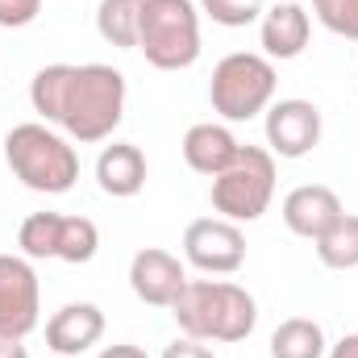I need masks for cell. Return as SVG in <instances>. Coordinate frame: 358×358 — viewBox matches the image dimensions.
<instances>
[{"instance_id":"cell-7","label":"cell","mask_w":358,"mask_h":358,"mask_svg":"<svg viewBox=\"0 0 358 358\" xmlns=\"http://www.w3.org/2000/svg\"><path fill=\"white\" fill-rule=\"evenodd\" d=\"M38 313L42 287L34 263L25 255H0V334L25 342L38 329Z\"/></svg>"},{"instance_id":"cell-5","label":"cell","mask_w":358,"mask_h":358,"mask_svg":"<svg viewBox=\"0 0 358 358\" xmlns=\"http://www.w3.org/2000/svg\"><path fill=\"white\" fill-rule=\"evenodd\" d=\"M275 88H279V76L267 55L234 50L213 67L208 100H213V113H221L225 121H250L275 104Z\"/></svg>"},{"instance_id":"cell-10","label":"cell","mask_w":358,"mask_h":358,"mask_svg":"<svg viewBox=\"0 0 358 358\" xmlns=\"http://www.w3.org/2000/svg\"><path fill=\"white\" fill-rule=\"evenodd\" d=\"M183 283H187L183 263L163 246H146L129 259V287L150 308H171L179 300V292H183Z\"/></svg>"},{"instance_id":"cell-18","label":"cell","mask_w":358,"mask_h":358,"mask_svg":"<svg viewBox=\"0 0 358 358\" xmlns=\"http://www.w3.org/2000/svg\"><path fill=\"white\" fill-rule=\"evenodd\" d=\"M317 259L329 271H355L358 267V213H342L317 238Z\"/></svg>"},{"instance_id":"cell-25","label":"cell","mask_w":358,"mask_h":358,"mask_svg":"<svg viewBox=\"0 0 358 358\" xmlns=\"http://www.w3.org/2000/svg\"><path fill=\"white\" fill-rule=\"evenodd\" d=\"M96 358H150L142 346H129V342H117V346H104Z\"/></svg>"},{"instance_id":"cell-19","label":"cell","mask_w":358,"mask_h":358,"mask_svg":"<svg viewBox=\"0 0 358 358\" xmlns=\"http://www.w3.org/2000/svg\"><path fill=\"white\" fill-rule=\"evenodd\" d=\"M59 225L63 213H29L17 229V246L25 259H55L59 255Z\"/></svg>"},{"instance_id":"cell-4","label":"cell","mask_w":358,"mask_h":358,"mask_svg":"<svg viewBox=\"0 0 358 358\" xmlns=\"http://www.w3.org/2000/svg\"><path fill=\"white\" fill-rule=\"evenodd\" d=\"M138 50L159 71H183L200 59V8L192 0H142Z\"/></svg>"},{"instance_id":"cell-6","label":"cell","mask_w":358,"mask_h":358,"mask_svg":"<svg viewBox=\"0 0 358 358\" xmlns=\"http://www.w3.org/2000/svg\"><path fill=\"white\" fill-rule=\"evenodd\" d=\"M213 208L234 225H250L271 208L275 196V155L267 146H242L238 159L213 179Z\"/></svg>"},{"instance_id":"cell-26","label":"cell","mask_w":358,"mask_h":358,"mask_svg":"<svg viewBox=\"0 0 358 358\" xmlns=\"http://www.w3.org/2000/svg\"><path fill=\"white\" fill-rule=\"evenodd\" d=\"M325 358H358V334H346V338H338L334 346H329V355Z\"/></svg>"},{"instance_id":"cell-2","label":"cell","mask_w":358,"mask_h":358,"mask_svg":"<svg viewBox=\"0 0 358 358\" xmlns=\"http://www.w3.org/2000/svg\"><path fill=\"white\" fill-rule=\"evenodd\" d=\"M179 334L196 342H246L259 325V304L242 283L229 279H187L171 304Z\"/></svg>"},{"instance_id":"cell-8","label":"cell","mask_w":358,"mask_h":358,"mask_svg":"<svg viewBox=\"0 0 358 358\" xmlns=\"http://www.w3.org/2000/svg\"><path fill=\"white\" fill-rule=\"evenodd\" d=\"M183 259L204 275H234L246 263V234L225 217H200L183 229Z\"/></svg>"},{"instance_id":"cell-14","label":"cell","mask_w":358,"mask_h":358,"mask_svg":"<svg viewBox=\"0 0 358 358\" xmlns=\"http://www.w3.org/2000/svg\"><path fill=\"white\" fill-rule=\"evenodd\" d=\"M238 150H242V142L229 134V125H217V121H200L183 134V163L196 176L217 179L238 159Z\"/></svg>"},{"instance_id":"cell-27","label":"cell","mask_w":358,"mask_h":358,"mask_svg":"<svg viewBox=\"0 0 358 358\" xmlns=\"http://www.w3.org/2000/svg\"><path fill=\"white\" fill-rule=\"evenodd\" d=\"M0 358H29V350H25L21 338H4L0 334Z\"/></svg>"},{"instance_id":"cell-13","label":"cell","mask_w":358,"mask_h":358,"mask_svg":"<svg viewBox=\"0 0 358 358\" xmlns=\"http://www.w3.org/2000/svg\"><path fill=\"white\" fill-rule=\"evenodd\" d=\"M342 213L346 208H342L338 192L325 187V183H300L283 196V225L296 238H308V242H317Z\"/></svg>"},{"instance_id":"cell-15","label":"cell","mask_w":358,"mask_h":358,"mask_svg":"<svg viewBox=\"0 0 358 358\" xmlns=\"http://www.w3.org/2000/svg\"><path fill=\"white\" fill-rule=\"evenodd\" d=\"M96 183L113 200H134L146 187V155L134 142H113L96 159Z\"/></svg>"},{"instance_id":"cell-16","label":"cell","mask_w":358,"mask_h":358,"mask_svg":"<svg viewBox=\"0 0 358 358\" xmlns=\"http://www.w3.org/2000/svg\"><path fill=\"white\" fill-rule=\"evenodd\" d=\"M329 342L313 317H287L271 334V358H325Z\"/></svg>"},{"instance_id":"cell-20","label":"cell","mask_w":358,"mask_h":358,"mask_svg":"<svg viewBox=\"0 0 358 358\" xmlns=\"http://www.w3.org/2000/svg\"><path fill=\"white\" fill-rule=\"evenodd\" d=\"M96 250H100L96 221L92 217H63V225H59V255L55 259L80 267V263H92L96 259Z\"/></svg>"},{"instance_id":"cell-12","label":"cell","mask_w":358,"mask_h":358,"mask_svg":"<svg viewBox=\"0 0 358 358\" xmlns=\"http://www.w3.org/2000/svg\"><path fill=\"white\" fill-rule=\"evenodd\" d=\"M104 338V313L92 300L63 304L50 321H46V346L59 358H80Z\"/></svg>"},{"instance_id":"cell-21","label":"cell","mask_w":358,"mask_h":358,"mask_svg":"<svg viewBox=\"0 0 358 358\" xmlns=\"http://www.w3.org/2000/svg\"><path fill=\"white\" fill-rule=\"evenodd\" d=\"M200 13L213 17V25L246 29L263 17V0H200Z\"/></svg>"},{"instance_id":"cell-1","label":"cell","mask_w":358,"mask_h":358,"mask_svg":"<svg viewBox=\"0 0 358 358\" xmlns=\"http://www.w3.org/2000/svg\"><path fill=\"white\" fill-rule=\"evenodd\" d=\"M29 104L76 142H104L125 117V76L108 63H50L29 80Z\"/></svg>"},{"instance_id":"cell-9","label":"cell","mask_w":358,"mask_h":358,"mask_svg":"<svg viewBox=\"0 0 358 358\" xmlns=\"http://www.w3.org/2000/svg\"><path fill=\"white\" fill-rule=\"evenodd\" d=\"M321 108L313 100L287 96L267 108V150L279 159H304L321 142Z\"/></svg>"},{"instance_id":"cell-17","label":"cell","mask_w":358,"mask_h":358,"mask_svg":"<svg viewBox=\"0 0 358 358\" xmlns=\"http://www.w3.org/2000/svg\"><path fill=\"white\" fill-rule=\"evenodd\" d=\"M138 25H142V0H100V8H96V34L108 46L134 50L138 46Z\"/></svg>"},{"instance_id":"cell-3","label":"cell","mask_w":358,"mask_h":358,"mask_svg":"<svg viewBox=\"0 0 358 358\" xmlns=\"http://www.w3.org/2000/svg\"><path fill=\"white\" fill-rule=\"evenodd\" d=\"M4 163L29 192L63 196L80 179V155L76 146L55 134L46 121H25L4 134Z\"/></svg>"},{"instance_id":"cell-11","label":"cell","mask_w":358,"mask_h":358,"mask_svg":"<svg viewBox=\"0 0 358 358\" xmlns=\"http://www.w3.org/2000/svg\"><path fill=\"white\" fill-rule=\"evenodd\" d=\"M313 38V17L300 0H283V4H271L259 17V42H263V55L271 63H287V59H300L304 46Z\"/></svg>"},{"instance_id":"cell-24","label":"cell","mask_w":358,"mask_h":358,"mask_svg":"<svg viewBox=\"0 0 358 358\" xmlns=\"http://www.w3.org/2000/svg\"><path fill=\"white\" fill-rule=\"evenodd\" d=\"M163 358H217V355L208 350V342H196V338H176V342L163 350Z\"/></svg>"},{"instance_id":"cell-22","label":"cell","mask_w":358,"mask_h":358,"mask_svg":"<svg viewBox=\"0 0 358 358\" xmlns=\"http://www.w3.org/2000/svg\"><path fill=\"white\" fill-rule=\"evenodd\" d=\"M313 17L329 34H338L346 42H358V0H313Z\"/></svg>"},{"instance_id":"cell-23","label":"cell","mask_w":358,"mask_h":358,"mask_svg":"<svg viewBox=\"0 0 358 358\" xmlns=\"http://www.w3.org/2000/svg\"><path fill=\"white\" fill-rule=\"evenodd\" d=\"M42 13V0H0V29H25Z\"/></svg>"},{"instance_id":"cell-28","label":"cell","mask_w":358,"mask_h":358,"mask_svg":"<svg viewBox=\"0 0 358 358\" xmlns=\"http://www.w3.org/2000/svg\"><path fill=\"white\" fill-rule=\"evenodd\" d=\"M55 358H59V355H55Z\"/></svg>"}]
</instances>
